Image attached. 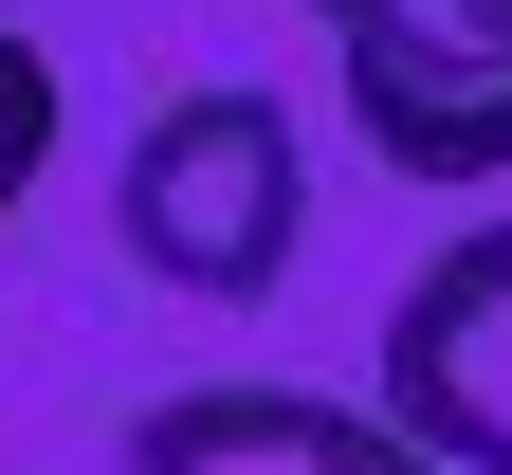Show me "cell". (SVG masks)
<instances>
[{
  "instance_id": "cell-5",
  "label": "cell",
  "mask_w": 512,
  "mask_h": 475,
  "mask_svg": "<svg viewBox=\"0 0 512 475\" xmlns=\"http://www.w3.org/2000/svg\"><path fill=\"white\" fill-rule=\"evenodd\" d=\"M37 165H55V55H37V37H0V220L37 201Z\"/></svg>"
},
{
  "instance_id": "cell-4",
  "label": "cell",
  "mask_w": 512,
  "mask_h": 475,
  "mask_svg": "<svg viewBox=\"0 0 512 475\" xmlns=\"http://www.w3.org/2000/svg\"><path fill=\"white\" fill-rule=\"evenodd\" d=\"M110 475H421L366 402H293V384H202V402H147L110 439Z\"/></svg>"
},
{
  "instance_id": "cell-3",
  "label": "cell",
  "mask_w": 512,
  "mask_h": 475,
  "mask_svg": "<svg viewBox=\"0 0 512 475\" xmlns=\"http://www.w3.org/2000/svg\"><path fill=\"white\" fill-rule=\"evenodd\" d=\"M384 439L421 475H512V220H476L458 256H421L384 311Z\"/></svg>"
},
{
  "instance_id": "cell-1",
  "label": "cell",
  "mask_w": 512,
  "mask_h": 475,
  "mask_svg": "<svg viewBox=\"0 0 512 475\" xmlns=\"http://www.w3.org/2000/svg\"><path fill=\"white\" fill-rule=\"evenodd\" d=\"M110 238L147 256L165 293H275L293 275V238H311V147H293V110L275 92H183L128 128V183H110Z\"/></svg>"
},
{
  "instance_id": "cell-2",
  "label": "cell",
  "mask_w": 512,
  "mask_h": 475,
  "mask_svg": "<svg viewBox=\"0 0 512 475\" xmlns=\"http://www.w3.org/2000/svg\"><path fill=\"white\" fill-rule=\"evenodd\" d=\"M366 147L403 183H494L512 165V0H311Z\"/></svg>"
}]
</instances>
